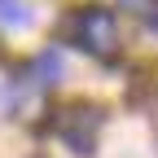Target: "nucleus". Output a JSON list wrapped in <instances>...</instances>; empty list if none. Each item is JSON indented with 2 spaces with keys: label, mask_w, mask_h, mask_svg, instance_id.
I'll return each mask as SVG.
<instances>
[{
  "label": "nucleus",
  "mask_w": 158,
  "mask_h": 158,
  "mask_svg": "<svg viewBox=\"0 0 158 158\" xmlns=\"http://www.w3.org/2000/svg\"><path fill=\"white\" fill-rule=\"evenodd\" d=\"M31 70H35V88H48V84L62 79V62H57V53H40Z\"/></svg>",
  "instance_id": "nucleus-3"
},
{
  "label": "nucleus",
  "mask_w": 158,
  "mask_h": 158,
  "mask_svg": "<svg viewBox=\"0 0 158 158\" xmlns=\"http://www.w3.org/2000/svg\"><path fill=\"white\" fill-rule=\"evenodd\" d=\"M70 35H75V44L84 48L88 57H101V62H110V57L118 53V18L101 5H88V9H79L70 18Z\"/></svg>",
  "instance_id": "nucleus-1"
},
{
  "label": "nucleus",
  "mask_w": 158,
  "mask_h": 158,
  "mask_svg": "<svg viewBox=\"0 0 158 158\" xmlns=\"http://www.w3.org/2000/svg\"><path fill=\"white\" fill-rule=\"evenodd\" d=\"M31 22V9L22 0H0V27H27Z\"/></svg>",
  "instance_id": "nucleus-4"
},
{
  "label": "nucleus",
  "mask_w": 158,
  "mask_h": 158,
  "mask_svg": "<svg viewBox=\"0 0 158 158\" xmlns=\"http://www.w3.org/2000/svg\"><path fill=\"white\" fill-rule=\"evenodd\" d=\"M101 123H106V114L97 106H66L57 114V136H62L75 154H92L97 136H101Z\"/></svg>",
  "instance_id": "nucleus-2"
},
{
  "label": "nucleus",
  "mask_w": 158,
  "mask_h": 158,
  "mask_svg": "<svg viewBox=\"0 0 158 158\" xmlns=\"http://www.w3.org/2000/svg\"><path fill=\"white\" fill-rule=\"evenodd\" d=\"M118 5H123V9H132V13H149L158 0H118Z\"/></svg>",
  "instance_id": "nucleus-5"
}]
</instances>
